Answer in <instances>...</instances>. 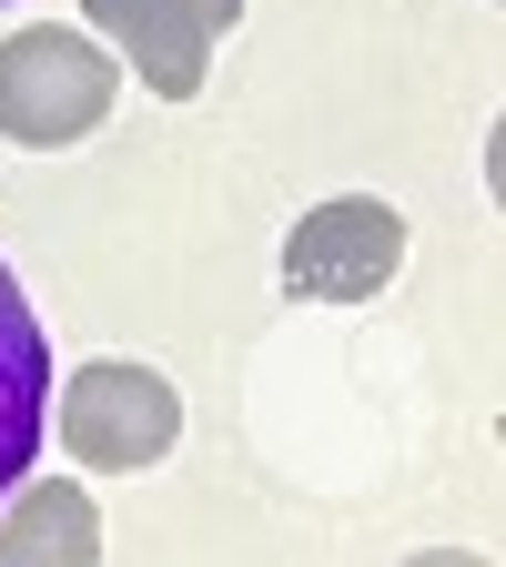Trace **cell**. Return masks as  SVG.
Segmentation results:
<instances>
[{"mask_svg":"<svg viewBox=\"0 0 506 567\" xmlns=\"http://www.w3.org/2000/svg\"><path fill=\"white\" fill-rule=\"evenodd\" d=\"M112 92H122V61L61 21H31L0 41V142H21V153H61V142L102 132Z\"/></svg>","mask_w":506,"mask_h":567,"instance_id":"1","label":"cell"},{"mask_svg":"<svg viewBox=\"0 0 506 567\" xmlns=\"http://www.w3.org/2000/svg\"><path fill=\"white\" fill-rule=\"evenodd\" d=\"M92 557H102V517L82 486L41 476L0 496V567H92Z\"/></svg>","mask_w":506,"mask_h":567,"instance_id":"6","label":"cell"},{"mask_svg":"<svg viewBox=\"0 0 506 567\" xmlns=\"http://www.w3.org/2000/svg\"><path fill=\"white\" fill-rule=\"evenodd\" d=\"M405 264V213L375 203V193H334L314 203L295 234H283V284L314 305H365L385 295V274Z\"/></svg>","mask_w":506,"mask_h":567,"instance_id":"3","label":"cell"},{"mask_svg":"<svg viewBox=\"0 0 506 567\" xmlns=\"http://www.w3.org/2000/svg\"><path fill=\"white\" fill-rule=\"evenodd\" d=\"M82 21L142 71V92L163 102H193L203 71H213V21L193 11V0H82Z\"/></svg>","mask_w":506,"mask_h":567,"instance_id":"4","label":"cell"},{"mask_svg":"<svg viewBox=\"0 0 506 567\" xmlns=\"http://www.w3.org/2000/svg\"><path fill=\"white\" fill-rule=\"evenodd\" d=\"M41 425H51V344H41V315L21 305L11 264H0V496L31 476Z\"/></svg>","mask_w":506,"mask_h":567,"instance_id":"5","label":"cell"},{"mask_svg":"<svg viewBox=\"0 0 506 567\" xmlns=\"http://www.w3.org/2000/svg\"><path fill=\"white\" fill-rule=\"evenodd\" d=\"M173 436H183V395H173V375L132 365V354H102V365H82L61 385V456H82L102 476L163 466Z\"/></svg>","mask_w":506,"mask_h":567,"instance_id":"2","label":"cell"},{"mask_svg":"<svg viewBox=\"0 0 506 567\" xmlns=\"http://www.w3.org/2000/svg\"><path fill=\"white\" fill-rule=\"evenodd\" d=\"M193 11H203L213 31H234V21H244V0H193Z\"/></svg>","mask_w":506,"mask_h":567,"instance_id":"7","label":"cell"}]
</instances>
